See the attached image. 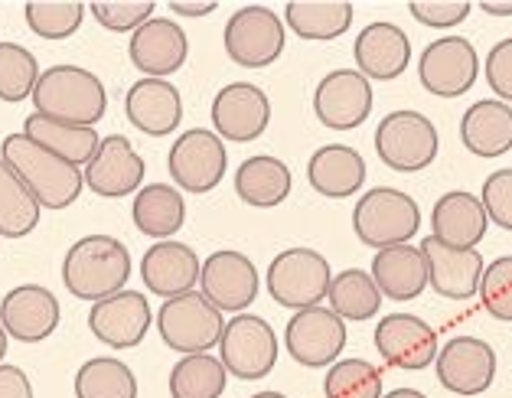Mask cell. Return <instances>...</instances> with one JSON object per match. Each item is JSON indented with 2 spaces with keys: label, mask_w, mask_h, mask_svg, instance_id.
<instances>
[{
  "label": "cell",
  "mask_w": 512,
  "mask_h": 398,
  "mask_svg": "<svg viewBox=\"0 0 512 398\" xmlns=\"http://www.w3.org/2000/svg\"><path fill=\"white\" fill-rule=\"evenodd\" d=\"M76 398H137V379L121 359L95 356L76 372Z\"/></svg>",
  "instance_id": "37"
},
{
  "label": "cell",
  "mask_w": 512,
  "mask_h": 398,
  "mask_svg": "<svg viewBox=\"0 0 512 398\" xmlns=\"http://www.w3.org/2000/svg\"><path fill=\"white\" fill-rule=\"evenodd\" d=\"M376 350L395 369H428L437 359V333L415 314H389L376 327Z\"/></svg>",
  "instance_id": "22"
},
{
  "label": "cell",
  "mask_w": 512,
  "mask_h": 398,
  "mask_svg": "<svg viewBox=\"0 0 512 398\" xmlns=\"http://www.w3.org/2000/svg\"><path fill=\"white\" fill-rule=\"evenodd\" d=\"M291 167L284 160L271 157V154H255L239 164L235 170V193L245 206L255 209H274L281 206L287 196H291Z\"/></svg>",
  "instance_id": "31"
},
{
  "label": "cell",
  "mask_w": 512,
  "mask_h": 398,
  "mask_svg": "<svg viewBox=\"0 0 512 398\" xmlns=\"http://www.w3.org/2000/svg\"><path fill=\"white\" fill-rule=\"evenodd\" d=\"M219 359L235 379H265L278 363V337H274L271 323L255 314H235L222 330Z\"/></svg>",
  "instance_id": "8"
},
{
  "label": "cell",
  "mask_w": 512,
  "mask_h": 398,
  "mask_svg": "<svg viewBox=\"0 0 512 398\" xmlns=\"http://www.w3.org/2000/svg\"><path fill=\"white\" fill-rule=\"evenodd\" d=\"M252 398H287L284 392H258V395H252Z\"/></svg>",
  "instance_id": "51"
},
{
  "label": "cell",
  "mask_w": 512,
  "mask_h": 398,
  "mask_svg": "<svg viewBox=\"0 0 512 398\" xmlns=\"http://www.w3.org/2000/svg\"><path fill=\"white\" fill-rule=\"evenodd\" d=\"M82 17V0H33V4H27L30 30L43 40H66L82 27Z\"/></svg>",
  "instance_id": "40"
},
{
  "label": "cell",
  "mask_w": 512,
  "mask_h": 398,
  "mask_svg": "<svg viewBox=\"0 0 512 398\" xmlns=\"http://www.w3.org/2000/svg\"><path fill=\"white\" fill-rule=\"evenodd\" d=\"M437 379L454 395H480L493 385L496 353L480 337H454L434 359Z\"/></svg>",
  "instance_id": "19"
},
{
  "label": "cell",
  "mask_w": 512,
  "mask_h": 398,
  "mask_svg": "<svg viewBox=\"0 0 512 398\" xmlns=\"http://www.w3.org/2000/svg\"><path fill=\"white\" fill-rule=\"evenodd\" d=\"M317 121L330 131H356L372 115V82L359 69H336L317 82Z\"/></svg>",
  "instance_id": "14"
},
{
  "label": "cell",
  "mask_w": 512,
  "mask_h": 398,
  "mask_svg": "<svg viewBox=\"0 0 512 398\" xmlns=\"http://www.w3.org/2000/svg\"><path fill=\"white\" fill-rule=\"evenodd\" d=\"M376 154L398 173H418L437 157V128L421 111H392L376 128Z\"/></svg>",
  "instance_id": "7"
},
{
  "label": "cell",
  "mask_w": 512,
  "mask_h": 398,
  "mask_svg": "<svg viewBox=\"0 0 512 398\" xmlns=\"http://www.w3.org/2000/svg\"><path fill=\"white\" fill-rule=\"evenodd\" d=\"M154 323V310L141 291H118L105 301L92 304L89 310V330L98 343L111 350H134L147 337Z\"/></svg>",
  "instance_id": "15"
},
{
  "label": "cell",
  "mask_w": 512,
  "mask_h": 398,
  "mask_svg": "<svg viewBox=\"0 0 512 398\" xmlns=\"http://www.w3.org/2000/svg\"><path fill=\"white\" fill-rule=\"evenodd\" d=\"M480 301L496 320L512 323V255L493 258L490 265L483 268Z\"/></svg>",
  "instance_id": "41"
},
{
  "label": "cell",
  "mask_w": 512,
  "mask_h": 398,
  "mask_svg": "<svg viewBox=\"0 0 512 398\" xmlns=\"http://www.w3.org/2000/svg\"><path fill=\"white\" fill-rule=\"evenodd\" d=\"M330 281V261L320 252H314V248H287V252L274 255L265 288L274 297V304L297 314V310L317 307L327 297Z\"/></svg>",
  "instance_id": "5"
},
{
  "label": "cell",
  "mask_w": 512,
  "mask_h": 398,
  "mask_svg": "<svg viewBox=\"0 0 512 398\" xmlns=\"http://www.w3.org/2000/svg\"><path fill=\"white\" fill-rule=\"evenodd\" d=\"M144 170H147L144 157L134 151V144L124 138V134H108V138L98 144V151L89 160L82 177L92 193L105 199H124L134 190H141Z\"/></svg>",
  "instance_id": "20"
},
{
  "label": "cell",
  "mask_w": 512,
  "mask_h": 398,
  "mask_svg": "<svg viewBox=\"0 0 512 398\" xmlns=\"http://www.w3.org/2000/svg\"><path fill=\"white\" fill-rule=\"evenodd\" d=\"M92 17L111 33H134L154 17V0H95Z\"/></svg>",
  "instance_id": "42"
},
{
  "label": "cell",
  "mask_w": 512,
  "mask_h": 398,
  "mask_svg": "<svg viewBox=\"0 0 512 398\" xmlns=\"http://www.w3.org/2000/svg\"><path fill=\"white\" fill-rule=\"evenodd\" d=\"M36 115L53 121L95 128L108 111V92L98 76L82 66H53L46 69L33 89Z\"/></svg>",
  "instance_id": "3"
},
{
  "label": "cell",
  "mask_w": 512,
  "mask_h": 398,
  "mask_svg": "<svg viewBox=\"0 0 512 398\" xmlns=\"http://www.w3.org/2000/svg\"><path fill=\"white\" fill-rule=\"evenodd\" d=\"M382 398H428V395H424V392H418V389H395V392L382 395Z\"/></svg>",
  "instance_id": "49"
},
{
  "label": "cell",
  "mask_w": 512,
  "mask_h": 398,
  "mask_svg": "<svg viewBox=\"0 0 512 398\" xmlns=\"http://www.w3.org/2000/svg\"><path fill=\"white\" fill-rule=\"evenodd\" d=\"M157 330L170 350H177L183 356L209 353L212 346H219L226 320L222 310L212 307L199 291L180 294L164 301V307L157 310Z\"/></svg>",
  "instance_id": "6"
},
{
  "label": "cell",
  "mask_w": 512,
  "mask_h": 398,
  "mask_svg": "<svg viewBox=\"0 0 512 398\" xmlns=\"http://www.w3.org/2000/svg\"><path fill=\"white\" fill-rule=\"evenodd\" d=\"M0 398H33L30 376L20 366L0 363Z\"/></svg>",
  "instance_id": "46"
},
{
  "label": "cell",
  "mask_w": 512,
  "mask_h": 398,
  "mask_svg": "<svg viewBox=\"0 0 512 398\" xmlns=\"http://www.w3.org/2000/svg\"><path fill=\"white\" fill-rule=\"evenodd\" d=\"M486 82H490L499 102L512 105V36L499 40L486 56Z\"/></svg>",
  "instance_id": "45"
},
{
  "label": "cell",
  "mask_w": 512,
  "mask_h": 398,
  "mask_svg": "<svg viewBox=\"0 0 512 398\" xmlns=\"http://www.w3.org/2000/svg\"><path fill=\"white\" fill-rule=\"evenodd\" d=\"M460 141L473 157H503L512 151V105L499 102H477L460 118Z\"/></svg>",
  "instance_id": "28"
},
{
  "label": "cell",
  "mask_w": 512,
  "mask_h": 398,
  "mask_svg": "<svg viewBox=\"0 0 512 398\" xmlns=\"http://www.w3.org/2000/svg\"><path fill=\"white\" fill-rule=\"evenodd\" d=\"M421 229V209L408 193L395 190V186H376L359 199L353 209V232L362 245L376 248H395L408 245Z\"/></svg>",
  "instance_id": "4"
},
{
  "label": "cell",
  "mask_w": 512,
  "mask_h": 398,
  "mask_svg": "<svg viewBox=\"0 0 512 398\" xmlns=\"http://www.w3.org/2000/svg\"><path fill=\"white\" fill-rule=\"evenodd\" d=\"M226 53L242 69H265L284 53V23L268 7H242L222 33Z\"/></svg>",
  "instance_id": "11"
},
{
  "label": "cell",
  "mask_w": 512,
  "mask_h": 398,
  "mask_svg": "<svg viewBox=\"0 0 512 398\" xmlns=\"http://www.w3.org/2000/svg\"><path fill=\"white\" fill-rule=\"evenodd\" d=\"M23 134H27L30 141H36L40 147H46L49 154L62 157L66 164L72 167H89V160L95 157L98 144H102V138H98L95 128H79V124H66V121H53L46 115H33L23 121Z\"/></svg>",
  "instance_id": "32"
},
{
  "label": "cell",
  "mask_w": 512,
  "mask_h": 398,
  "mask_svg": "<svg viewBox=\"0 0 512 398\" xmlns=\"http://www.w3.org/2000/svg\"><path fill=\"white\" fill-rule=\"evenodd\" d=\"M284 20L301 40L327 43L343 36L353 23V4L349 0H291Z\"/></svg>",
  "instance_id": "33"
},
{
  "label": "cell",
  "mask_w": 512,
  "mask_h": 398,
  "mask_svg": "<svg viewBox=\"0 0 512 398\" xmlns=\"http://www.w3.org/2000/svg\"><path fill=\"white\" fill-rule=\"evenodd\" d=\"M40 203L27 190L14 170L0 160V235L4 239H23L40 226Z\"/></svg>",
  "instance_id": "34"
},
{
  "label": "cell",
  "mask_w": 512,
  "mask_h": 398,
  "mask_svg": "<svg viewBox=\"0 0 512 398\" xmlns=\"http://www.w3.org/2000/svg\"><path fill=\"white\" fill-rule=\"evenodd\" d=\"M310 186L327 199H346L362 190L366 183V160L356 147L346 144H327L310 157L307 164Z\"/></svg>",
  "instance_id": "27"
},
{
  "label": "cell",
  "mask_w": 512,
  "mask_h": 398,
  "mask_svg": "<svg viewBox=\"0 0 512 398\" xmlns=\"http://www.w3.org/2000/svg\"><path fill=\"white\" fill-rule=\"evenodd\" d=\"M271 121L268 95L252 82H232L212 98V131L222 141L248 144L265 134Z\"/></svg>",
  "instance_id": "16"
},
{
  "label": "cell",
  "mask_w": 512,
  "mask_h": 398,
  "mask_svg": "<svg viewBox=\"0 0 512 398\" xmlns=\"http://www.w3.org/2000/svg\"><path fill=\"white\" fill-rule=\"evenodd\" d=\"M0 160L27 183V190L36 196L43 209H66L79 199L85 177L79 167L66 164L62 157L49 154L46 147L30 141L27 134H7L0 144Z\"/></svg>",
  "instance_id": "1"
},
{
  "label": "cell",
  "mask_w": 512,
  "mask_h": 398,
  "mask_svg": "<svg viewBox=\"0 0 512 398\" xmlns=\"http://www.w3.org/2000/svg\"><path fill=\"white\" fill-rule=\"evenodd\" d=\"M431 235L457 248H477L483 235L490 232V216L483 209V199L467 190L444 193L431 209Z\"/></svg>",
  "instance_id": "26"
},
{
  "label": "cell",
  "mask_w": 512,
  "mask_h": 398,
  "mask_svg": "<svg viewBox=\"0 0 512 398\" xmlns=\"http://www.w3.org/2000/svg\"><path fill=\"white\" fill-rule=\"evenodd\" d=\"M408 10H411V17L421 23V27L451 30V27H457V23H464L470 17L473 4H467V0H415Z\"/></svg>",
  "instance_id": "44"
},
{
  "label": "cell",
  "mask_w": 512,
  "mask_h": 398,
  "mask_svg": "<svg viewBox=\"0 0 512 398\" xmlns=\"http://www.w3.org/2000/svg\"><path fill=\"white\" fill-rule=\"evenodd\" d=\"M124 115L137 131L151 138H167L183 121L180 89L167 79H141L124 95Z\"/></svg>",
  "instance_id": "24"
},
{
  "label": "cell",
  "mask_w": 512,
  "mask_h": 398,
  "mask_svg": "<svg viewBox=\"0 0 512 398\" xmlns=\"http://www.w3.org/2000/svg\"><path fill=\"white\" fill-rule=\"evenodd\" d=\"M128 56L144 79H167L177 69H183L186 56H190V40L180 23L167 17H151L141 30L131 33Z\"/></svg>",
  "instance_id": "21"
},
{
  "label": "cell",
  "mask_w": 512,
  "mask_h": 398,
  "mask_svg": "<svg viewBox=\"0 0 512 398\" xmlns=\"http://www.w3.org/2000/svg\"><path fill=\"white\" fill-rule=\"evenodd\" d=\"M131 219H134L137 232H144L147 239L167 242L183 229V222H186L183 193L170 183H147L134 193Z\"/></svg>",
  "instance_id": "30"
},
{
  "label": "cell",
  "mask_w": 512,
  "mask_h": 398,
  "mask_svg": "<svg viewBox=\"0 0 512 398\" xmlns=\"http://www.w3.org/2000/svg\"><path fill=\"white\" fill-rule=\"evenodd\" d=\"M199 271H203V261L196 258L190 245L177 239L154 242L141 258V281L147 284V291L164 301L190 294L199 284Z\"/></svg>",
  "instance_id": "23"
},
{
  "label": "cell",
  "mask_w": 512,
  "mask_h": 398,
  "mask_svg": "<svg viewBox=\"0 0 512 398\" xmlns=\"http://www.w3.org/2000/svg\"><path fill=\"white\" fill-rule=\"evenodd\" d=\"M356 66L369 82H392L408 69L411 62V40L395 23H369L356 36L353 46Z\"/></svg>",
  "instance_id": "25"
},
{
  "label": "cell",
  "mask_w": 512,
  "mask_h": 398,
  "mask_svg": "<svg viewBox=\"0 0 512 398\" xmlns=\"http://www.w3.org/2000/svg\"><path fill=\"white\" fill-rule=\"evenodd\" d=\"M327 398H382V376L366 359H336L323 379Z\"/></svg>",
  "instance_id": "39"
},
{
  "label": "cell",
  "mask_w": 512,
  "mask_h": 398,
  "mask_svg": "<svg viewBox=\"0 0 512 398\" xmlns=\"http://www.w3.org/2000/svg\"><path fill=\"white\" fill-rule=\"evenodd\" d=\"M226 167H229L226 144L209 128L183 131L180 138L173 141L170 157H167L170 180L177 183V190H186V193L216 190L222 177H226Z\"/></svg>",
  "instance_id": "9"
},
{
  "label": "cell",
  "mask_w": 512,
  "mask_h": 398,
  "mask_svg": "<svg viewBox=\"0 0 512 398\" xmlns=\"http://www.w3.org/2000/svg\"><path fill=\"white\" fill-rule=\"evenodd\" d=\"M483 209L490 222H496L499 229L512 232V167L496 170L483 183Z\"/></svg>",
  "instance_id": "43"
},
{
  "label": "cell",
  "mask_w": 512,
  "mask_h": 398,
  "mask_svg": "<svg viewBox=\"0 0 512 398\" xmlns=\"http://www.w3.org/2000/svg\"><path fill=\"white\" fill-rule=\"evenodd\" d=\"M284 343L294 363H301L307 369H327L340 359L346 346V320L320 304L297 310V314L287 320Z\"/></svg>",
  "instance_id": "10"
},
{
  "label": "cell",
  "mask_w": 512,
  "mask_h": 398,
  "mask_svg": "<svg viewBox=\"0 0 512 398\" xmlns=\"http://www.w3.org/2000/svg\"><path fill=\"white\" fill-rule=\"evenodd\" d=\"M216 0H203V4H190V0H170V10L180 17H206V14H216Z\"/></svg>",
  "instance_id": "47"
},
{
  "label": "cell",
  "mask_w": 512,
  "mask_h": 398,
  "mask_svg": "<svg viewBox=\"0 0 512 398\" xmlns=\"http://www.w3.org/2000/svg\"><path fill=\"white\" fill-rule=\"evenodd\" d=\"M40 76L43 72L30 49L20 43H0V102L17 105L23 98H33Z\"/></svg>",
  "instance_id": "38"
},
{
  "label": "cell",
  "mask_w": 512,
  "mask_h": 398,
  "mask_svg": "<svg viewBox=\"0 0 512 398\" xmlns=\"http://www.w3.org/2000/svg\"><path fill=\"white\" fill-rule=\"evenodd\" d=\"M131 278V255L115 235H85L62 258V284L79 301H105L124 291Z\"/></svg>",
  "instance_id": "2"
},
{
  "label": "cell",
  "mask_w": 512,
  "mask_h": 398,
  "mask_svg": "<svg viewBox=\"0 0 512 398\" xmlns=\"http://www.w3.org/2000/svg\"><path fill=\"white\" fill-rule=\"evenodd\" d=\"M229 372L222 359L212 353L183 356L170 372V395L173 398H219L226 392Z\"/></svg>",
  "instance_id": "36"
},
{
  "label": "cell",
  "mask_w": 512,
  "mask_h": 398,
  "mask_svg": "<svg viewBox=\"0 0 512 398\" xmlns=\"http://www.w3.org/2000/svg\"><path fill=\"white\" fill-rule=\"evenodd\" d=\"M258 284L261 281H258L255 261L242 252H232V248L212 252L203 261V271H199V294H203L212 307L235 310V314H242V310L255 304Z\"/></svg>",
  "instance_id": "13"
},
{
  "label": "cell",
  "mask_w": 512,
  "mask_h": 398,
  "mask_svg": "<svg viewBox=\"0 0 512 398\" xmlns=\"http://www.w3.org/2000/svg\"><path fill=\"white\" fill-rule=\"evenodd\" d=\"M483 14H493V17H512V4H493V0H483Z\"/></svg>",
  "instance_id": "48"
},
{
  "label": "cell",
  "mask_w": 512,
  "mask_h": 398,
  "mask_svg": "<svg viewBox=\"0 0 512 398\" xmlns=\"http://www.w3.org/2000/svg\"><path fill=\"white\" fill-rule=\"evenodd\" d=\"M7 343H10V337H7L4 323H0V363H4V359H7Z\"/></svg>",
  "instance_id": "50"
},
{
  "label": "cell",
  "mask_w": 512,
  "mask_h": 398,
  "mask_svg": "<svg viewBox=\"0 0 512 398\" xmlns=\"http://www.w3.org/2000/svg\"><path fill=\"white\" fill-rule=\"evenodd\" d=\"M421 85L437 98H460L473 89L480 76V56L464 36H444L421 53Z\"/></svg>",
  "instance_id": "12"
},
{
  "label": "cell",
  "mask_w": 512,
  "mask_h": 398,
  "mask_svg": "<svg viewBox=\"0 0 512 398\" xmlns=\"http://www.w3.org/2000/svg\"><path fill=\"white\" fill-rule=\"evenodd\" d=\"M424 265H428V284L451 301H470L473 294H480L483 278V255L477 248H457L441 242L437 235H428L421 245Z\"/></svg>",
  "instance_id": "17"
},
{
  "label": "cell",
  "mask_w": 512,
  "mask_h": 398,
  "mask_svg": "<svg viewBox=\"0 0 512 398\" xmlns=\"http://www.w3.org/2000/svg\"><path fill=\"white\" fill-rule=\"evenodd\" d=\"M62 307L56 294L43 284H17L0 301V323H4L7 337L20 343H43L53 337L59 327Z\"/></svg>",
  "instance_id": "18"
},
{
  "label": "cell",
  "mask_w": 512,
  "mask_h": 398,
  "mask_svg": "<svg viewBox=\"0 0 512 398\" xmlns=\"http://www.w3.org/2000/svg\"><path fill=\"white\" fill-rule=\"evenodd\" d=\"M330 310L336 317L343 320H369L379 314L382 307V291L376 288L369 271H359V268H346L340 271L333 281H330Z\"/></svg>",
  "instance_id": "35"
},
{
  "label": "cell",
  "mask_w": 512,
  "mask_h": 398,
  "mask_svg": "<svg viewBox=\"0 0 512 398\" xmlns=\"http://www.w3.org/2000/svg\"><path fill=\"white\" fill-rule=\"evenodd\" d=\"M369 275L382 291V297H392V301H415L428 288V265H424L421 248L415 245L382 248L372 258Z\"/></svg>",
  "instance_id": "29"
}]
</instances>
